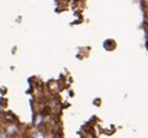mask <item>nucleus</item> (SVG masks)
Segmentation results:
<instances>
[{
	"label": "nucleus",
	"instance_id": "f257e3e1",
	"mask_svg": "<svg viewBox=\"0 0 148 138\" xmlns=\"http://www.w3.org/2000/svg\"><path fill=\"white\" fill-rule=\"evenodd\" d=\"M35 138H45V135H43V133H41V132H38V133H37V135L35 136Z\"/></svg>",
	"mask_w": 148,
	"mask_h": 138
},
{
	"label": "nucleus",
	"instance_id": "f03ea898",
	"mask_svg": "<svg viewBox=\"0 0 148 138\" xmlns=\"http://www.w3.org/2000/svg\"><path fill=\"white\" fill-rule=\"evenodd\" d=\"M0 138H6V136H5V135H4V136H1V137H0Z\"/></svg>",
	"mask_w": 148,
	"mask_h": 138
}]
</instances>
